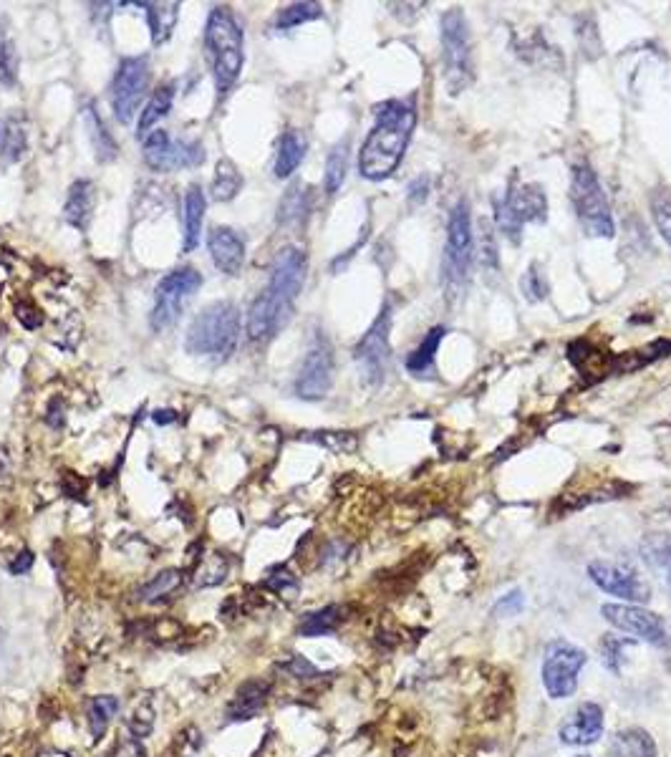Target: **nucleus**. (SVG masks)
Returning a JSON list of instances; mask_svg holds the SVG:
<instances>
[{"instance_id": "nucleus-48", "label": "nucleus", "mask_w": 671, "mask_h": 757, "mask_svg": "<svg viewBox=\"0 0 671 757\" xmlns=\"http://www.w3.org/2000/svg\"><path fill=\"white\" fill-rule=\"evenodd\" d=\"M427 192H429L427 177H419V180L414 182L412 187H409V197H412V200H417V202H422L424 197H427Z\"/></svg>"}, {"instance_id": "nucleus-4", "label": "nucleus", "mask_w": 671, "mask_h": 757, "mask_svg": "<svg viewBox=\"0 0 671 757\" xmlns=\"http://www.w3.org/2000/svg\"><path fill=\"white\" fill-rule=\"evenodd\" d=\"M240 311L235 303L220 301L207 306L187 331V351L212 361H228L238 346Z\"/></svg>"}, {"instance_id": "nucleus-37", "label": "nucleus", "mask_w": 671, "mask_h": 757, "mask_svg": "<svg viewBox=\"0 0 671 757\" xmlns=\"http://www.w3.org/2000/svg\"><path fill=\"white\" fill-rule=\"evenodd\" d=\"M308 212V195L301 185L291 187L278 207V223H296Z\"/></svg>"}, {"instance_id": "nucleus-29", "label": "nucleus", "mask_w": 671, "mask_h": 757, "mask_svg": "<svg viewBox=\"0 0 671 757\" xmlns=\"http://www.w3.org/2000/svg\"><path fill=\"white\" fill-rule=\"evenodd\" d=\"M243 187V175L238 172V167L230 162V159H220L215 167V177H212V197L217 202H228Z\"/></svg>"}, {"instance_id": "nucleus-20", "label": "nucleus", "mask_w": 671, "mask_h": 757, "mask_svg": "<svg viewBox=\"0 0 671 757\" xmlns=\"http://www.w3.org/2000/svg\"><path fill=\"white\" fill-rule=\"evenodd\" d=\"M28 149L26 119L21 114H11L0 124V165H16Z\"/></svg>"}, {"instance_id": "nucleus-36", "label": "nucleus", "mask_w": 671, "mask_h": 757, "mask_svg": "<svg viewBox=\"0 0 671 757\" xmlns=\"http://www.w3.org/2000/svg\"><path fill=\"white\" fill-rule=\"evenodd\" d=\"M323 16V8L318 3H293V6L283 8L275 18V26L281 28V31H288V28H296L301 23L316 21V18Z\"/></svg>"}, {"instance_id": "nucleus-15", "label": "nucleus", "mask_w": 671, "mask_h": 757, "mask_svg": "<svg viewBox=\"0 0 671 757\" xmlns=\"http://www.w3.org/2000/svg\"><path fill=\"white\" fill-rule=\"evenodd\" d=\"M601 614L613 629L626 631V634L649 641V644L654 646L666 644V624L659 614H654V611H646L641 609V606L606 604L601 609Z\"/></svg>"}, {"instance_id": "nucleus-14", "label": "nucleus", "mask_w": 671, "mask_h": 757, "mask_svg": "<svg viewBox=\"0 0 671 757\" xmlns=\"http://www.w3.org/2000/svg\"><path fill=\"white\" fill-rule=\"evenodd\" d=\"M588 576L601 591L619 596V599L644 604L651 599V586L634 566L613 561H593L588 566Z\"/></svg>"}, {"instance_id": "nucleus-26", "label": "nucleus", "mask_w": 671, "mask_h": 757, "mask_svg": "<svg viewBox=\"0 0 671 757\" xmlns=\"http://www.w3.org/2000/svg\"><path fill=\"white\" fill-rule=\"evenodd\" d=\"M442 339H444L442 326H437V329H432L427 336H424V341L417 346V351L409 354V359H407L409 374L422 376V379L424 376H432L434 359H437V349H439V344H442Z\"/></svg>"}, {"instance_id": "nucleus-10", "label": "nucleus", "mask_w": 671, "mask_h": 757, "mask_svg": "<svg viewBox=\"0 0 671 757\" xmlns=\"http://www.w3.org/2000/svg\"><path fill=\"white\" fill-rule=\"evenodd\" d=\"M586 664V652L576 644L563 639H555L545 646L543 662V684L553 699H566L576 694L578 674Z\"/></svg>"}, {"instance_id": "nucleus-24", "label": "nucleus", "mask_w": 671, "mask_h": 757, "mask_svg": "<svg viewBox=\"0 0 671 757\" xmlns=\"http://www.w3.org/2000/svg\"><path fill=\"white\" fill-rule=\"evenodd\" d=\"M608 757H656V745L649 732L629 727V730L616 732L608 745Z\"/></svg>"}, {"instance_id": "nucleus-38", "label": "nucleus", "mask_w": 671, "mask_h": 757, "mask_svg": "<svg viewBox=\"0 0 671 757\" xmlns=\"http://www.w3.org/2000/svg\"><path fill=\"white\" fill-rule=\"evenodd\" d=\"M651 215H654L656 230L661 233V238L671 245V192H654V197H651Z\"/></svg>"}, {"instance_id": "nucleus-22", "label": "nucleus", "mask_w": 671, "mask_h": 757, "mask_svg": "<svg viewBox=\"0 0 671 757\" xmlns=\"http://www.w3.org/2000/svg\"><path fill=\"white\" fill-rule=\"evenodd\" d=\"M205 192L200 185H192L185 195V240H182V250L192 253L200 245L202 223H205Z\"/></svg>"}, {"instance_id": "nucleus-49", "label": "nucleus", "mask_w": 671, "mask_h": 757, "mask_svg": "<svg viewBox=\"0 0 671 757\" xmlns=\"http://www.w3.org/2000/svg\"><path fill=\"white\" fill-rule=\"evenodd\" d=\"M175 419H177V414L172 412V409H162V412H154V422H157V424H170V422H175Z\"/></svg>"}, {"instance_id": "nucleus-39", "label": "nucleus", "mask_w": 671, "mask_h": 757, "mask_svg": "<svg viewBox=\"0 0 671 757\" xmlns=\"http://www.w3.org/2000/svg\"><path fill=\"white\" fill-rule=\"evenodd\" d=\"M520 291H523V296L528 298L530 303L543 301L545 293H548V283H545V276L540 273L538 265H530V268L525 270L523 281H520Z\"/></svg>"}, {"instance_id": "nucleus-40", "label": "nucleus", "mask_w": 671, "mask_h": 757, "mask_svg": "<svg viewBox=\"0 0 671 757\" xmlns=\"http://www.w3.org/2000/svg\"><path fill=\"white\" fill-rule=\"evenodd\" d=\"M634 641L631 639H616V636H606L601 641V657L606 669H611L613 674L621 672V652H624L626 646H631Z\"/></svg>"}, {"instance_id": "nucleus-3", "label": "nucleus", "mask_w": 671, "mask_h": 757, "mask_svg": "<svg viewBox=\"0 0 671 757\" xmlns=\"http://www.w3.org/2000/svg\"><path fill=\"white\" fill-rule=\"evenodd\" d=\"M205 51L217 91L228 94L243 71V31L230 8H212L205 26Z\"/></svg>"}, {"instance_id": "nucleus-21", "label": "nucleus", "mask_w": 671, "mask_h": 757, "mask_svg": "<svg viewBox=\"0 0 671 757\" xmlns=\"http://www.w3.org/2000/svg\"><path fill=\"white\" fill-rule=\"evenodd\" d=\"M268 684L260 682V679H250L243 687L238 689L235 699L228 705V720L240 722V720H253L260 712V707L265 705L268 699Z\"/></svg>"}, {"instance_id": "nucleus-5", "label": "nucleus", "mask_w": 671, "mask_h": 757, "mask_svg": "<svg viewBox=\"0 0 671 757\" xmlns=\"http://www.w3.org/2000/svg\"><path fill=\"white\" fill-rule=\"evenodd\" d=\"M442 69L447 94L457 96L472 84L470 26L460 8L442 16Z\"/></svg>"}, {"instance_id": "nucleus-1", "label": "nucleus", "mask_w": 671, "mask_h": 757, "mask_svg": "<svg viewBox=\"0 0 671 757\" xmlns=\"http://www.w3.org/2000/svg\"><path fill=\"white\" fill-rule=\"evenodd\" d=\"M306 281V255L301 248H283L275 258L268 288L253 301L248 311V336L253 341H268L286 326L293 303Z\"/></svg>"}, {"instance_id": "nucleus-47", "label": "nucleus", "mask_w": 671, "mask_h": 757, "mask_svg": "<svg viewBox=\"0 0 671 757\" xmlns=\"http://www.w3.org/2000/svg\"><path fill=\"white\" fill-rule=\"evenodd\" d=\"M31 566H33V553L31 551H23L21 556H18L16 561H13L8 568H11V573H16V576H18V573L31 571Z\"/></svg>"}, {"instance_id": "nucleus-50", "label": "nucleus", "mask_w": 671, "mask_h": 757, "mask_svg": "<svg viewBox=\"0 0 671 757\" xmlns=\"http://www.w3.org/2000/svg\"><path fill=\"white\" fill-rule=\"evenodd\" d=\"M578 757H588V755H578Z\"/></svg>"}, {"instance_id": "nucleus-23", "label": "nucleus", "mask_w": 671, "mask_h": 757, "mask_svg": "<svg viewBox=\"0 0 671 757\" xmlns=\"http://www.w3.org/2000/svg\"><path fill=\"white\" fill-rule=\"evenodd\" d=\"M306 147V137L298 129H288L283 134L281 144H278V157H275V177L278 180H286V177H291L298 170V165L306 157Z\"/></svg>"}, {"instance_id": "nucleus-6", "label": "nucleus", "mask_w": 671, "mask_h": 757, "mask_svg": "<svg viewBox=\"0 0 671 757\" xmlns=\"http://www.w3.org/2000/svg\"><path fill=\"white\" fill-rule=\"evenodd\" d=\"M571 200H573V207H576L578 220H581V225L586 228L588 235L613 238L616 225H613L611 205H608L606 192H603L596 172H593L588 165L573 167Z\"/></svg>"}, {"instance_id": "nucleus-28", "label": "nucleus", "mask_w": 671, "mask_h": 757, "mask_svg": "<svg viewBox=\"0 0 671 757\" xmlns=\"http://www.w3.org/2000/svg\"><path fill=\"white\" fill-rule=\"evenodd\" d=\"M182 586V571L177 568H167V571L157 573L149 583H144L139 591V601L144 604H159V601L170 599L172 593Z\"/></svg>"}, {"instance_id": "nucleus-32", "label": "nucleus", "mask_w": 671, "mask_h": 757, "mask_svg": "<svg viewBox=\"0 0 671 757\" xmlns=\"http://www.w3.org/2000/svg\"><path fill=\"white\" fill-rule=\"evenodd\" d=\"M86 127H89V137L91 144H94V154L99 162H111V159L117 157V142L106 132L104 119L94 112V109H86Z\"/></svg>"}, {"instance_id": "nucleus-46", "label": "nucleus", "mask_w": 671, "mask_h": 757, "mask_svg": "<svg viewBox=\"0 0 671 757\" xmlns=\"http://www.w3.org/2000/svg\"><path fill=\"white\" fill-rule=\"evenodd\" d=\"M286 669L291 674H296V677H313V674H316V667H313V664H308L303 657H293L291 662L286 664Z\"/></svg>"}, {"instance_id": "nucleus-34", "label": "nucleus", "mask_w": 671, "mask_h": 757, "mask_svg": "<svg viewBox=\"0 0 671 757\" xmlns=\"http://www.w3.org/2000/svg\"><path fill=\"white\" fill-rule=\"evenodd\" d=\"M18 46L6 26L0 28V84L13 86L18 81Z\"/></svg>"}, {"instance_id": "nucleus-9", "label": "nucleus", "mask_w": 671, "mask_h": 757, "mask_svg": "<svg viewBox=\"0 0 671 757\" xmlns=\"http://www.w3.org/2000/svg\"><path fill=\"white\" fill-rule=\"evenodd\" d=\"M202 286V276L195 268H177L159 281L154 291V308H152V329L164 331L185 311L187 301L195 296L197 288Z\"/></svg>"}, {"instance_id": "nucleus-41", "label": "nucleus", "mask_w": 671, "mask_h": 757, "mask_svg": "<svg viewBox=\"0 0 671 757\" xmlns=\"http://www.w3.org/2000/svg\"><path fill=\"white\" fill-rule=\"evenodd\" d=\"M225 573H228V563L217 553L215 566H205L197 571V583H200V586H215V583H220L222 578H225Z\"/></svg>"}, {"instance_id": "nucleus-30", "label": "nucleus", "mask_w": 671, "mask_h": 757, "mask_svg": "<svg viewBox=\"0 0 671 757\" xmlns=\"http://www.w3.org/2000/svg\"><path fill=\"white\" fill-rule=\"evenodd\" d=\"M641 553H644V561L651 568L664 571L666 588L671 593V535H651V538L644 540Z\"/></svg>"}, {"instance_id": "nucleus-31", "label": "nucleus", "mask_w": 671, "mask_h": 757, "mask_svg": "<svg viewBox=\"0 0 671 757\" xmlns=\"http://www.w3.org/2000/svg\"><path fill=\"white\" fill-rule=\"evenodd\" d=\"M119 712V697L114 694H101L94 697L86 707V720H89V730L94 737H104L106 727H109L111 717Z\"/></svg>"}, {"instance_id": "nucleus-42", "label": "nucleus", "mask_w": 671, "mask_h": 757, "mask_svg": "<svg viewBox=\"0 0 671 757\" xmlns=\"http://www.w3.org/2000/svg\"><path fill=\"white\" fill-rule=\"evenodd\" d=\"M321 437H316L318 442H323L326 447H331L333 452H351L356 447V440L346 432H318Z\"/></svg>"}, {"instance_id": "nucleus-33", "label": "nucleus", "mask_w": 671, "mask_h": 757, "mask_svg": "<svg viewBox=\"0 0 671 757\" xmlns=\"http://www.w3.org/2000/svg\"><path fill=\"white\" fill-rule=\"evenodd\" d=\"M346 172H349V142H341L331 149L326 159V180H323L326 195H336L341 190Z\"/></svg>"}, {"instance_id": "nucleus-17", "label": "nucleus", "mask_w": 671, "mask_h": 757, "mask_svg": "<svg viewBox=\"0 0 671 757\" xmlns=\"http://www.w3.org/2000/svg\"><path fill=\"white\" fill-rule=\"evenodd\" d=\"M207 248H210L212 263L217 270H222L225 276H240L245 263V243L235 230L212 228Z\"/></svg>"}, {"instance_id": "nucleus-27", "label": "nucleus", "mask_w": 671, "mask_h": 757, "mask_svg": "<svg viewBox=\"0 0 671 757\" xmlns=\"http://www.w3.org/2000/svg\"><path fill=\"white\" fill-rule=\"evenodd\" d=\"M172 99H175V86H162L159 91H154V96L149 99V104L144 106L142 117H139V137H147L152 132L154 124L159 122L162 117H167L172 109Z\"/></svg>"}, {"instance_id": "nucleus-16", "label": "nucleus", "mask_w": 671, "mask_h": 757, "mask_svg": "<svg viewBox=\"0 0 671 757\" xmlns=\"http://www.w3.org/2000/svg\"><path fill=\"white\" fill-rule=\"evenodd\" d=\"M331 384H333L331 346H328L323 339H318L316 344L308 349L301 371H298L296 394L301 399H308V402H316V399L326 397Z\"/></svg>"}, {"instance_id": "nucleus-8", "label": "nucleus", "mask_w": 671, "mask_h": 757, "mask_svg": "<svg viewBox=\"0 0 671 757\" xmlns=\"http://www.w3.org/2000/svg\"><path fill=\"white\" fill-rule=\"evenodd\" d=\"M548 202L545 192L538 185H520L518 190H508L505 197L495 202V223L502 235L513 245L523 238L525 223H543Z\"/></svg>"}, {"instance_id": "nucleus-11", "label": "nucleus", "mask_w": 671, "mask_h": 757, "mask_svg": "<svg viewBox=\"0 0 671 757\" xmlns=\"http://www.w3.org/2000/svg\"><path fill=\"white\" fill-rule=\"evenodd\" d=\"M149 91V61L147 56H132L119 64L114 84H111V106L122 124H129L137 114L139 104Z\"/></svg>"}, {"instance_id": "nucleus-44", "label": "nucleus", "mask_w": 671, "mask_h": 757, "mask_svg": "<svg viewBox=\"0 0 671 757\" xmlns=\"http://www.w3.org/2000/svg\"><path fill=\"white\" fill-rule=\"evenodd\" d=\"M265 588H270V591L275 593H283L286 588H296V578H293V573H288L286 568H275V571L265 578Z\"/></svg>"}, {"instance_id": "nucleus-43", "label": "nucleus", "mask_w": 671, "mask_h": 757, "mask_svg": "<svg viewBox=\"0 0 671 757\" xmlns=\"http://www.w3.org/2000/svg\"><path fill=\"white\" fill-rule=\"evenodd\" d=\"M523 606H525L523 591H513V593H505L492 611H495V616H515L523 611Z\"/></svg>"}, {"instance_id": "nucleus-45", "label": "nucleus", "mask_w": 671, "mask_h": 757, "mask_svg": "<svg viewBox=\"0 0 671 757\" xmlns=\"http://www.w3.org/2000/svg\"><path fill=\"white\" fill-rule=\"evenodd\" d=\"M482 265L485 268H497V248L492 233H482Z\"/></svg>"}, {"instance_id": "nucleus-13", "label": "nucleus", "mask_w": 671, "mask_h": 757, "mask_svg": "<svg viewBox=\"0 0 671 757\" xmlns=\"http://www.w3.org/2000/svg\"><path fill=\"white\" fill-rule=\"evenodd\" d=\"M389 329H391V308H384L381 316L376 318L369 334L356 346V364H359L361 379L366 387H379L384 382L386 369H389L391 346H389Z\"/></svg>"}, {"instance_id": "nucleus-25", "label": "nucleus", "mask_w": 671, "mask_h": 757, "mask_svg": "<svg viewBox=\"0 0 671 757\" xmlns=\"http://www.w3.org/2000/svg\"><path fill=\"white\" fill-rule=\"evenodd\" d=\"M147 8V23L154 43H164L172 36L180 18V3H142Z\"/></svg>"}, {"instance_id": "nucleus-18", "label": "nucleus", "mask_w": 671, "mask_h": 757, "mask_svg": "<svg viewBox=\"0 0 671 757\" xmlns=\"http://www.w3.org/2000/svg\"><path fill=\"white\" fill-rule=\"evenodd\" d=\"M603 732V710L596 702H583L578 710L561 725V740L566 745L586 747L601 737Z\"/></svg>"}, {"instance_id": "nucleus-12", "label": "nucleus", "mask_w": 671, "mask_h": 757, "mask_svg": "<svg viewBox=\"0 0 671 757\" xmlns=\"http://www.w3.org/2000/svg\"><path fill=\"white\" fill-rule=\"evenodd\" d=\"M144 162L157 172L190 170L205 162V149L197 142H172L164 129H154L144 137Z\"/></svg>"}, {"instance_id": "nucleus-7", "label": "nucleus", "mask_w": 671, "mask_h": 757, "mask_svg": "<svg viewBox=\"0 0 671 757\" xmlns=\"http://www.w3.org/2000/svg\"><path fill=\"white\" fill-rule=\"evenodd\" d=\"M472 253H475V238H472L470 205L465 200L457 202L450 212L447 223V243H444V286L447 291H457L467 281Z\"/></svg>"}, {"instance_id": "nucleus-19", "label": "nucleus", "mask_w": 671, "mask_h": 757, "mask_svg": "<svg viewBox=\"0 0 671 757\" xmlns=\"http://www.w3.org/2000/svg\"><path fill=\"white\" fill-rule=\"evenodd\" d=\"M96 207V187L91 180H79L71 185L69 197H66L64 215L69 220V225H74L76 230L89 228L91 218H94Z\"/></svg>"}, {"instance_id": "nucleus-2", "label": "nucleus", "mask_w": 671, "mask_h": 757, "mask_svg": "<svg viewBox=\"0 0 671 757\" xmlns=\"http://www.w3.org/2000/svg\"><path fill=\"white\" fill-rule=\"evenodd\" d=\"M414 124L417 112L407 101H386L376 109V124L359 154V170L366 180L379 182L397 172Z\"/></svg>"}, {"instance_id": "nucleus-35", "label": "nucleus", "mask_w": 671, "mask_h": 757, "mask_svg": "<svg viewBox=\"0 0 671 757\" xmlns=\"http://www.w3.org/2000/svg\"><path fill=\"white\" fill-rule=\"evenodd\" d=\"M339 621H341L339 606H326V609L308 614L306 619L301 621V626H298V634L308 636V639H311V636L331 634V631H336Z\"/></svg>"}]
</instances>
